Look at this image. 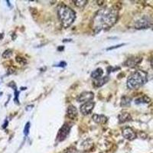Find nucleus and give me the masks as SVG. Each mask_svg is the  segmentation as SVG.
Returning <instances> with one entry per match:
<instances>
[{"mask_svg":"<svg viewBox=\"0 0 153 153\" xmlns=\"http://www.w3.org/2000/svg\"><path fill=\"white\" fill-rule=\"evenodd\" d=\"M118 11L114 8H103L96 13L93 20V29L96 33L102 30H108L116 24Z\"/></svg>","mask_w":153,"mask_h":153,"instance_id":"1","label":"nucleus"},{"mask_svg":"<svg viewBox=\"0 0 153 153\" xmlns=\"http://www.w3.org/2000/svg\"><path fill=\"white\" fill-rule=\"evenodd\" d=\"M57 15L64 28H68L73 23L76 19V13L68 6L61 4L57 8Z\"/></svg>","mask_w":153,"mask_h":153,"instance_id":"2","label":"nucleus"},{"mask_svg":"<svg viewBox=\"0 0 153 153\" xmlns=\"http://www.w3.org/2000/svg\"><path fill=\"white\" fill-rule=\"evenodd\" d=\"M148 80L147 73L143 71H136L129 77L127 87L131 90H137L142 87Z\"/></svg>","mask_w":153,"mask_h":153,"instance_id":"3","label":"nucleus"},{"mask_svg":"<svg viewBox=\"0 0 153 153\" xmlns=\"http://www.w3.org/2000/svg\"><path fill=\"white\" fill-rule=\"evenodd\" d=\"M71 128V126H70L69 124H67V123H65L58 131V133H57V141L61 142L66 139L67 136L69 133H70Z\"/></svg>","mask_w":153,"mask_h":153,"instance_id":"4","label":"nucleus"},{"mask_svg":"<svg viewBox=\"0 0 153 153\" xmlns=\"http://www.w3.org/2000/svg\"><path fill=\"white\" fill-rule=\"evenodd\" d=\"M152 25V21L147 17H143L135 23V28L137 29H142V28H148Z\"/></svg>","mask_w":153,"mask_h":153,"instance_id":"5","label":"nucleus"},{"mask_svg":"<svg viewBox=\"0 0 153 153\" xmlns=\"http://www.w3.org/2000/svg\"><path fill=\"white\" fill-rule=\"evenodd\" d=\"M94 94L92 92H83L78 96L77 100L80 103H87L92 100L94 99Z\"/></svg>","mask_w":153,"mask_h":153,"instance_id":"6","label":"nucleus"},{"mask_svg":"<svg viewBox=\"0 0 153 153\" xmlns=\"http://www.w3.org/2000/svg\"><path fill=\"white\" fill-rule=\"evenodd\" d=\"M94 102H87L80 106V112L83 115H88L94 110Z\"/></svg>","mask_w":153,"mask_h":153,"instance_id":"7","label":"nucleus"},{"mask_svg":"<svg viewBox=\"0 0 153 153\" xmlns=\"http://www.w3.org/2000/svg\"><path fill=\"white\" fill-rule=\"evenodd\" d=\"M122 136L126 139L130 140V141H132L136 138V133L130 127H126L122 130Z\"/></svg>","mask_w":153,"mask_h":153,"instance_id":"8","label":"nucleus"},{"mask_svg":"<svg viewBox=\"0 0 153 153\" xmlns=\"http://www.w3.org/2000/svg\"><path fill=\"white\" fill-rule=\"evenodd\" d=\"M67 114L69 118H71V119H75V118L78 116V110H77V108H76L74 106H73V105H70V106L67 107Z\"/></svg>","mask_w":153,"mask_h":153,"instance_id":"9","label":"nucleus"},{"mask_svg":"<svg viewBox=\"0 0 153 153\" xmlns=\"http://www.w3.org/2000/svg\"><path fill=\"white\" fill-rule=\"evenodd\" d=\"M93 120L96 123H98V124H104L107 122V117L106 116L104 115H99V114H94L93 116Z\"/></svg>","mask_w":153,"mask_h":153,"instance_id":"10","label":"nucleus"},{"mask_svg":"<svg viewBox=\"0 0 153 153\" xmlns=\"http://www.w3.org/2000/svg\"><path fill=\"white\" fill-rule=\"evenodd\" d=\"M118 119H119V122L120 123H122V122H128L131 120L132 117L130 113L127 112H123V113H120V115L118 116Z\"/></svg>","mask_w":153,"mask_h":153,"instance_id":"11","label":"nucleus"},{"mask_svg":"<svg viewBox=\"0 0 153 153\" xmlns=\"http://www.w3.org/2000/svg\"><path fill=\"white\" fill-rule=\"evenodd\" d=\"M141 58H137V57H134V58H129L127 61L126 62V65L128 67H134L136 65L139 64V62L141 61Z\"/></svg>","mask_w":153,"mask_h":153,"instance_id":"12","label":"nucleus"},{"mask_svg":"<svg viewBox=\"0 0 153 153\" xmlns=\"http://www.w3.org/2000/svg\"><path fill=\"white\" fill-rule=\"evenodd\" d=\"M150 102V99L146 96H142V97H138L137 99L135 100V104L137 105H140V104H148Z\"/></svg>","mask_w":153,"mask_h":153,"instance_id":"13","label":"nucleus"},{"mask_svg":"<svg viewBox=\"0 0 153 153\" xmlns=\"http://www.w3.org/2000/svg\"><path fill=\"white\" fill-rule=\"evenodd\" d=\"M109 80V77H104V78H100L99 79L95 80L94 82V85L95 87H102L103 85H104L106 83L108 82Z\"/></svg>","mask_w":153,"mask_h":153,"instance_id":"14","label":"nucleus"},{"mask_svg":"<svg viewBox=\"0 0 153 153\" xmlns=\"http://www.w3.org/2000/svg\"><path fill=\"white\" fill-rule=\"evenodd\" d=\"M103 74H104V71L101 68H97V70H95L92 72L91 78L95 79V80H97V79L102 78Z\"/></svg>","mask_w":153,"mask_h":153,"instance_id":"15","label":"nucleus"},{"mask_svg":"<svg viewBox=\"0 0 153 153\" xmlns=\"http://www.w3.org/2000/svg\"><path fill=\"white\" fill-rule=\"evenodd\" d=\"M131 104V98L128 97H123L121 100V106L122 107H127Z\"/></svg>","mask_w":153,"mask_h":153,"instance_id":"16","label":"nucleus"},{"mask_svg":"<svg viewBox=\"0 0 153 153\" xmlns=\"http://www.w3.org/2000/svg\"><path fill=\"white\" fill-rule=\"evenodd\" d=\"M73 3L75 4L76 6H78V7H84L86 4H87V1H81V0H78V1H73Z\"/></svg>","mask_w":153,"mask_h":153,"instance_id":"17","label":"nucleus"},{"mask_svg":"<svg viewBox=\"0 0 153 153\" xmlns=\"http://www.w3.org/2000/svg\"><path fill=\"white\" fill-rule=\"evenodd\" d=\"M12 55V51L11 49L5 50V51L3 52V58H9Z\"/></svg>","mask_w":153,"mask_h":153,"instance_id":"18","label":"nucleus"},{"mask_svg":"<svg viewBox=\"0 0 153 153\" xmlns=\"http://www.w3.org/2000/svg\"><path fill=\"white\" fill-rule=\"evenodd\" d=\"M16 61L19 63V64H22V65H24V64H25L26 63H27V61H26L25 58H24V57H21L19 56L16 57Z\"/></svg>","mask_w":153,"mask_h":153,"instance_id":"19","label":"nucleus"},{"mask_svg":"<svg viewBox=\"0 0 153 153\" xmlns=\"http://www.w3.org/2000/svg\"><path fill=\"white\" fill-rule=\"evenodd\" d=\"M29 130H30V122H28L26 123L25 126V129H24V134L25 136H28V133H29Z\"/></svg>","mask_w":153,"mask_h":153,"instance_id":"20","label":"nucleus"},{"mask_svg":"<svg viewBox=\"0 0 153 153\" xmlns=\"http://www.w3.org/2000/svg\"><path fill=\"white\" fill-rule=\"evenodd\" d=\"M14 90H15V99H14V101L16 104H19V92L18 91V90H17L16 89Z\"/></svg>","mask_w":153,"mask_h":153,"instance_id":"21","label":"nucleus"},{"mask_svg":"<svg viewBox=\"0 0 153 153\" xmlns=\"http://www.w3.org/2000/svg\"><path fill=\"white\" fill-rule=\"evenodd\" d=\"M122 45H125V44H120V45H115V46H112V47H108V48H107V51H110V50L116 49V48H118V47H121V46H122Z\"/></svg>","mask_w":153,"mask_h":153,"instance_id":"22","label":"nucleus"},{"mask_svg":"<svg viewBox=\"0 0 153 153\" xmlns=\"http://www.w3.org/2000/svg\"><path fill=\"white\" fill-rule=\"evenodd\" d=\"M67 65L66 62H64V61H61L60 62V64H57V67H65Z\"/></svg>","mask_w":153,"mask_h":153,"instance_id":"23","label":"nucleus"},{"mask_svg":"<svg viewBox=\"0 0 153 153\" xmlns=\"http://www.w3.org/2000/svg\"><path fill=\"white\" fill-rule=\"evenodd\" d=\"M66 153H83L81 152L78 150H76V149H72V150H69L68 152H67Z\"/></svg>","mask_w":153,"mask_h":153,"instance_id":"24","label":"nucleus"},{"mask_svg":"<svg viewBox=\"0 0 153 153\" xmlns=\"http://www.w3.org/2000/svg\"><path fill=\"white\" fill-rule=\"evenodd\" d=\"M33 105H29V106H27V107H26L25 108V110L27 111H28V110H31V109L33 108Z\"/></svg>","mask_w":153,"mask_h":153,"instance_id":"25","label":"nucleus"},{"mask_svg":"<svg viewBox=\"0 0 153 153\" xmlns=\"http://www.w3.org/2000/svg\"><path fill=\"white\" fill-rule=\"evenodd\" d=\"M7 125H8V121H7V120H5V123H4V124H3V129H5V128L6 127V126H7Z\"/></svg>","mask_w":153,"mask_h":153,"instance_id":"26","label":"nucleus"},{"mask_svg":"<svg viewBox=\"0 0 153 153\" xmlns=\"http://www.w3.org/2000/svg\"><path fill=\"white\" fill-rule=\"evenodd\" d=\"M3 36H4V34L3 33L0 34V40H2V39H3Z\"/></svg>","mask_w":153,"mask_h":153,"instance_id":"27","label":"nucleus"},{"mask_svg":"<svg viewBox=\"0 0 153 153\" xmlns=\"http://www.w3.org/2000/svg\"><path fill=\"white\" fill-rule=\"evenodd\" d=\"M59 51H61V50H64V47H59L58 48Z\"/></svg>","mask_w":153,"mask_h":153,"instance_id":"28","label":"nucleus"},{"mask_svg":"<svg viewBox=\"0 0 153 153\" xmlns=\"http://www.w3.org/2000/svg\"><path fill=\"white\" fill-rule=\"evenodd\" d=\"M151 64H152V66L153 67V59L152 60V62H151Z\"/></svg>","mask_w":153,"mask_h":153,"instance_id":"29","label":"nucleus"},{"mask_svg":"<svg viewBox=\"0 0 153 153\" xmlns=\"http://www.w3.org/2000/svg\"><path fill=\"white\" fill-rule=\"evenodd\" d=\"M3 94V92H0V96Z\"/></svg>","mask_w":153,"mask_h":153,"instance_id":"30","label":"nucleus"}]
</instances>
